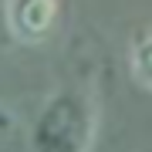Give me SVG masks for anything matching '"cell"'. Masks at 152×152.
Returning a JSON list of instances; mask_svg holds the SVG:
<instances>
[{"label":"cell","instance_id":"obj_1","mask_svg":"<svg viewBox=\"0 0 152 152\" xmlns=\"http://www.w3.org/2000/svg\"><path fill=\"white\" fill-rule=\"evenodd\" d=\"M98 129V108L85 88H61L34 122V152H88Z\"/></svg>","mask_w":152,"mask_h":152},{"label":"cell","instance_id":"obj_2","mask_svg":"<svg viewBox=\"0 0 152 152\" xmlns=\"http://www.w3.org/2000/svg\"><path fill=\"white\" fill-rule=\"evenodd\" d=\"M61 0H10L7 4V27L20 44H41L58 27Z\"/></svg>","mask_w":152,"mask_h":152},{"label":"cell","instance_id":"obj_3","mask_svg":"<svg viewBox=\"0 0 152 152\" xmlns=\"http://www.w3.org/2000/svg\"><path fill=\"white\" fill-rule=\"evenodd\" d=\"M129 64H132V75H135V81H139L142 88H149V91H152V27H145V31H139V34H135Z\"/></svg>","mask_w":152,"mask_h":152},{"label":"cell","instance_id":"obj_4","mask_svg":"<svg viewBox=\"0 0 152 152\" xmlns=\"http://www.w3.org/2000/svg\"><path fill=\"white\" fill-rule=\"evenodd\" d=\"M0 129H10V118L7 115H0Z\"/></svg>","mask_w":152,"mask_h":152}]
</instances>
